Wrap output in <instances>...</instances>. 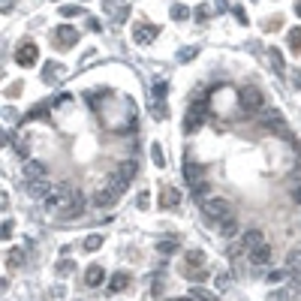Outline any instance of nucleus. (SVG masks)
<instances>
[{
    "mask_svg": "<svg viewBox=\"0 0 301 301\" xmlns=\"http://www.w3.org/2000/svg\"><path fill=\"white\" fill-rule=\"evenodd\" d=\"M76 196V190H69V184H58L55 190L48 193L45 199V211H51V214H60V211L69 205V199Z\"/></svg>",
    "mask_w": 301,
    "mask_h": 301,
    "instance_id": "f257e3e1",
    "label": "nucleus"
},
{
    "mask_svg": "<svg viewBox=\"0 0 301 301\" xmlns=\"http://www.w3.org/2000/svg\"><path fill=\"white\" fill-rule=\"evenodd\" d=\"M202 214H205L208 220L223 223L226 217H232V211H229V202H226V199H205V202H202Z\"/></svg>",
    "mask_w": 301,
    "mask_h": 301,
    "instance_id": "f03ea898",
    "label": "nucleus"
},
{
    "mask_svg": "<svg viewBox=\"0 0 301 301\" xmlns=\"http://www.w3.org/2000/svg\"><path fill=\"white\" fill-rule=\"evenodd\" d=\"M238 102H241V109L250 115V112H259L265 105V97H262L259 87H244V91H238Z\"/></svg>",
    "mask_w": 301,
    "mask_h": 301,
    "instance_id": "7ed1b4c3",
    "label": "nucleus"
},
{
    "mask_svg": "<svg viewBox=\"0 0 301 301\" xmlns=\"http://www.w3.org/2000/svg\"><path fill=\"white\" fill-rule=\"evenodd\" d=\"M15 60H19L21 66H33V63L40 60V48L33 45V42H24L19 51H15Z\"/></svg>",
    "mask_w": 301,
    "mask_h": 301,
    "instance_id": "20e7f679",
    "label": "nucleus"
},
{
    "mask_svg": "<svg viewBox=\"0 0 301 301\" xmlns=\"http://www.w3.org/2000/svg\"><path fill=\"white\" fill-rule=\"evenodd\" d=\"M81 211H84V196H81V193H76V196L73 199H69V205L60 211V220H76V217H81Z\"/></svg>",
    "mask_w": 301,
    "mask_h": 301,
    "instance_id": "39448f33",
    "label": "nucleus"
},
{
    "mask_svg": "<svg viewBox=\"0 0 301 301\" xmlns=\"http://www.w3.org/2000/svg\"><path fill=\"white\" fill-rule=\"evenodd\" d=\"M51 190H55V184H51L48 178H42V181H27V196H33V199H48Z\"/></svg>",
    "mask_w": 301,
    "mask_h": 301,
    "instance_id": "423d86ee",
    "label": "nucleus"
},
{
    "mask_svg": "<svg viewBox=\"0 0 301 301\" xmlns=\"http://www.w3.org/2000/svg\"><path fill=\"white\" fill-rule=\"evenodd\" d=\"M157 33H160V27H157V24H139V27L133 30V40H136L139 45H148L151 40H157Z\"/></svg>",
    "mask_w": 301,
    "mask_h": 301,
    "instance_id": "0eeeda50",
    "label": "nucleus"
},
{
    "mask_svg": "<svg viewBox=\"0 0 301 301\" xmlns=\"http://www.w3.org/2000/svg\"><path fill=\"white\" fill-rule=\"evenodd\" d=\"M115 202H118V193L109 190V187H100V190L94 193V205H97V208H112Z\"/></svg>",
    "mask_w": 301,
    "mask_h": 301,
    "instance_id": "6e6552de",
    "label": "nucleus"
},
{
    "mask_svg": "<svg viewBox=\"0 0 301 301\" xmlns=\"http://www.w3.org/2000/svg\"><path fill=\"white\" fill-rule=\"evenodd\" d=\"M202 175H205V166L202 163H193V160H187L184 163V178H187V184L193 187V184H199L202 181Z\"/></svg>",
    "mask_w": 301,
    "mask_h": 301,
    "instance_id": "1a4fd4ad",
    "label": "nucleus"
},
{
    "mask_svg": "<svg viewBox=\"0 0 301 301\" xmlns=\"http://www.w3.org/2000/svg\"><path fill=\"white\" fill-rule=\"evenodd\" d=\"M55 33H58V42H60L63 48H69L73 42H79V30H76V27H69V24H60Z\"/></svg>",
    "mask_w": 301,
    "mask_h": 301,
    "instance_id": "9d476101",
    "label": "nucleus"
},
{
    "mask_svg": "<svg viewBox=\"0 0 301 301\" xmlns=\"http://www.w3.org/2000/svg\"><path fill=\"white\" fill-rule=\"evenodd\" d=\"M24 178H27V181H42V178H45V166H42L40 160H27V163H24Z\"/></svg>",
    "mask_w": 301,
    "mask_h": 301,
    "instance_id": "9b49d317",
    "label": "nucleus"
},
{
    "mask_svg": "<svg viewBox=\"0 0 301 301\" xmlns=\"http://www.w3.org/2000/svg\"><path fill=\"white\" fill-rule=\"evenodd\" d=\"M247 256H250L253 265H268V262H271V247H268V244H259V247H253Z\"/></svg>",
    "mask_w": 301,
    "mask_h": 301,
    "instance_id": "f8f14e48",
    "label": "nucleus"
},
{
    "mask_svg": "<svg viewBox=\"0 0 301 301\" xmlns=\"http://www.w3.org/2000/svg\"><path fill=\"white\" fill-rule=\"evenodd\" d=\"M178 202H181V193L175 190V187H169V184H166V187L160 190V208H175Z\"/></svg>",
    "mask_w": 301,
    "mask_h": 301,
    "instance_id": "ddd939ff",
    "label": "nucleus"
},
{
    "mask_svg": "<svg viewBox=\"0 0 301 301\" xmlns=\"http://www.w3.org/2000/svg\"><path fill=\"white\" fill-rule=\"evenodd\" d=\"M105 280V271H102V265H87V271H84V283L87 286H100V283Z\"/></svg>",
    "mask_w": 301,
    "mask_h": 301,
    "instance_id": "4468645a",
    "label": "nucleus"
},
{
    "mask_svg": "<svg viewBox=\"0 0 301 301\" xmlns=\"http://www.w3.org/2000/svg\"><path fill=\"white\" fill-rule=\"evenodd\" d=\"M241 241H244V247H247V253H250L253 247L265 244V238H262V232H259V229H247V232L241 235Z\"/></svg>",
    "mask_w": 301,
    "mask_h": 301,
    "instance_id": "2eb2a0df",
    "label": "nucleus"
},
{
    "mask_svg": "<svg viewBox=\"0 0 301 301\" xmlns=\"http://www.w3.org/2000/svg\"><path fill=\"white\" fill-rule=\"evenodd\" d=\"M196 127H202V109H196V105H193V109L187 112V118H184V130L193 133Z\"/></svg>",
    "mask_w": 301,
    "mask_h": 301,
    "instance_id": "dca6fc26",
    "label": "nucleus"
},
{
    "mask_svg": "<svg viewBox=\"0 0 301 301\" xmlns=\"http://www.w3.org/2000/svg\"><path fill=\"white\" fill-rule=\"evenodd\" d=\"M127 184H130V181H127V178H123V175H120V172H115V175H112V178H109V181H105V187H109V190H115V193H118V196H120V193H123V190H127Z\"/></svg>",
    "mask_w": 301,
    "mask_h": 301,
    "instance_id": "f3484780",
    "label": "nucleus"
},
{
    "mask_svg": "<svg viewBox=\"0 0 301 301\" xmlns=\"http://www.w3.org/2000/svg\"><path fill=\"white\" fill-rule=\"evenodd\" d=\"M220 235H223V238H235V235H238V220H235V217H226V220L220 223Z\"/></svg>",
    "mask_w": 301,
    "mask_h": 301,
    "instance_id": "a211bd4d",
    "label": "nucleus"
},
{
    "mask_svg": "<svg viewBox=\"0 0 301 301\" xmlns=\"http://www.w3.org/2000/svg\"><path fill=\"white\" fill-rule=\"evenodd\" d=\"M127 283H130V277L123 274V271H118V274H112V280H109V289H112V292H123V289H127Z\"/></svg>",
    "mask_w": 301,
    "mask_h": 301,
    "instance_id": "6ab92c4d",
    "label": "nucleus"
},
{
    "mask_svg": "<svg viewBox=\"0 0 301 301\" xmlns=\"http://www.w3.org/2000/svg\"><path fill=\"white\" fill-rule=\"evenodd\" d=\"M265 127L283 133V118H280V112H268V118H265Z\"/></svg>",
    "mask_w": 301,
    "mask_h": 301,
    "instance_id": "aec40b11",
    "label": "nucleus"
},
{
    "mask_svg": "<svg viewBox=\"0 0 301 301\" xmlns=\"http://www.w3.org/2000/svg\"><path fill=\"white\" fill-rule=\"evenodd\" d=\"M289 48L295 51V55H301V27H292V30H289Z\"/></svg>",
    "mask_w": 301,
    "mask_h": 301,
    "instance_id": "412c9836",
    "label": "nucleus"
},
{
    "mask_svg": "<svg viewBox=\"0 0 301 301\" xmlns=\"http://www.w3.org/2000/svg\"><path fill=\"white\" fill-rule=\"evenodd\" d=\"M9 265H12V268H21V265H24V250L12 247V250H9Z\"/></svg>",
    "mask_w": 301,
    "mask_h": 301,
    "instance_id": "4be33fe9",
    "label": "nucleus"
},
{
    "mask_svg": "<svg viewBox=\"0 0 301 301\" xmlns=\"http://www.w3.org/2000/svg\"><path fill=\"white\" fill-rule=\"evenodd\" d=\"M268 60H271V66H274V73H283V55H280L277 48L268 51Z\"/></svg>",
    "mask_w": 301,
    "mask_h": 301,
    "instance_id": "5701e85b",
    "label": "nucleus"
},
{
    "mask_svg": "<svg viewBox=\"0 0 301 301\" xmlns=\"http://www.w3.org/2000/svg\"><path fill=\"white\" fill-rule=\"evenodd\" d=\"M193 199H196V202H199V199H202V202L208 199V184H205V181H199V184H193Z\"/></svg>",
    "mask_w": 301,
    "mask_h": 301,
    "instance_id": "b1692460",
    "label": "nucleus"
},
{
    "mask_svg": "<svg viewBox=\"0 0 301 301\" xmlns=\"http://www.w3.org/2000/svg\"><path fill=\"white\" fill-rule=\"evenodd\" d=\"M100 247H102V235H87L84 238V250L94 253V250H100Z\"/></svg>",
    "mask_w": 301,
    "mask_h": 301,
    "instance_id": "393cba45",
    "label": "nucleus"
},
{
    "mask_svg": "<svg viewBox=\"0 0 301 301\" xmlns=\"http://www.w3.org/2000/svg\"><path fill=\"white\" fill-rule=\"evenodd\" d=\"M157 250H160L163 256H172L175 250H178V241H160V244H157Z\"/></svg>",
    "mask_w": 301,
    "mask_h": 301,
    "instance_id": "a878e982",
    "label": "nucleus"
},
{
    "mask_svg": "<svg viewBox=\"0 0 301 301\" xmlns=\"http://www.w3.org/2000/svg\"><path fill=\"white\" fill-rule=\"evenodd\" d=\"M42 79L51 84V81H55L58 79V63H45V69H42Z\"/></svg>",
    "mask_w": 301,
    "mask_h": 301,
    "instance_id": "bb28decb",
    "label": "nucleus"
},
{
    "mask_svg": "<svg viewBox=\"0 0 301 301\" xmlns=\"http://www.w3.org/2000/svg\"><path fill=\"white\" fill-rule=\"evenodd\" d=\"M190 298H196V301H214V292H208V289H193Z\"/></svg>",
    "mask_w": 301,
    "mask_h": 301,
    "instance_id": "cd10ccee",
    "label": "nucleus"
},
{
    "mask_svg": "<svg viewBox=\"0 0 301 301\" xmlns=\"http://www.w3.org/2000/svg\"><path fill=\"white\" fill-rule=\"evenodd\" d=\"M136 205H139L141 211H145V208L151 205V193H148V190H141V193H139V196H136Z\"/></svg>",
    "mask_w": 301,
    "mask_h": 301,
    "instance_id": "c85d7f7f",
    "label": "nucleus"
},
{
    "mask_svg": "<svg viewBox=\"0 0 301 301\" xmlns=\"http://www.w3.org/2000/svg\"><path fill=\"white\" fill-rule=\"evenodd\" d=\"M172 15H175V19H187V15H190V9H187L184 3H175V6H172Z\"/></svg>",
    "mask_w": 301,
    "mask_h": 301,
    "instance_id": "c756f323",
    "label": "nucleus"
},
{
    "mask_svg": "<svg viewBox=\"0 0 301 301\" xmlns=\"http://www.w3.org/2000/svg\"><path fill=\"white\" fill-rule=\"evenodd\" d=\"M118 172H120V175H123V178H127V181H130V178H133V175H136V163H123V166H120Z\"/></svg>",
    "mask_w": 301,
    "mask_h": 301,
    "instance_id": "7c9ffc66",
    "label": "nucleus"
},
{
    "mask_svg": "<svg viewBox=\"0 0 301 301\" xmlns=\"http://www.w3.org/2000/svg\"><path fill=\"white\" fill-rule=\"evenodd\" d=\"M151 154H154V163H157V166H166V163H163V148H160V145H151Z\"/></svg>",
    "mask_w": 301,
    "mask_h": 301,
    "instance_id": "2f4dec72",
    "label": "nucleus"
},
{
    "mask_svg": "<svg viewBox=\"0 0 301 301\" xmlns=\"http://www.w3.org/2000/svg\"><path fill=\"white\" fill-rule=\"evenodd\" d=\"M60 15H84V9H81V6H63Z\"/></svg>",
    "mask_w": 301,
    "mask_h": 301,
    "instance_id": "473e14b6",
    "label": "nucleus"
},
{
    "mask_svg": "<svg viewBox=\"0 0 301 301\" xmlns=\"http://www.w3.org/2000/svg\"><path fill=\"white\" fill-rule=\"evenodd\" d=\"M154 97H157V100H163V97H166V81H157V87H154Z\"/></svg>",
    "mask_w": 301,
    "mask_h": 301,
    "instance_id": "72a5a7b5",
    "label": "nucleus"
},
{
    "mask_svg": "<svg viewBox=\"0 0 301 301\" xmlns=\"http://www.w3.org/2000/svg\"><path fill=\"white\" fill-rule=\"evenodd\" d=\"M12 229H15V226H12V220H6V223H3V229H0V232H3V238H12Z\"/></svg>",
    "mask_w": 301,
    "mask_h": 301,
    "instance_id": "f704fd0d",
    "label": "nucleus"
},
{
    "mask_svg": "<svg viewBox=\"0 0 301 301\" xmlns=\"http://www.w3.org/2000/svg\"><path fill=\"white\" fill-rule=\"evenodd\" d=\"M292 271L295 277H301V256H292Z\"/></svg>",
    "mask_w": 301,
    "mask_h": 301,
    "instance_id": "c9c22d12",
    "label": "nucleus"
},
{
    "mask_svg": "<svg viewBox=\"0 0 301 301\" xmlns=\"http://www.w3.org/2000/svg\"><path fill=\"white\" fill-rule=\"evenodd\" d=\"M226 286H229V274H220L217 277V289H226Z\"/></svg>",
    "mask_w": 301,
    "mask_h": 301,
    "instance_id": "e433bc0d",
    "label": "nucleus"
},
{
    "mask_svg": "<svg viewBox=\"0 0 301 301\" xmlns=\"http://www.w3.org/2000/svg\"><path fill=\"white\" fill-rule=\"evenodd\" d=\"M154 118H166V109H163V102H157V105H154Z\"/></svg>",
    "mask_w": 301,
    "mask_h": 301,
    "instance_id": "4c0bfd02",
    "label": "nucleus"
},
{
    "mask_svg": "<svg viewBox=\"0 0 301 301\" xmlns=\"http://www.w3.org/2000/svg\"><path fill=\"white\" fill-rule=\"evenodd\" d=\"M193 55H196V48H184V51H181V55H178V58H181V60H190Z\"/></svg>",
    "mask_w": 301,
    "mask_h": 301,
    "instance_id": "58836bf2",
    "label": "nucleus"
},
{
    "mask_svg": "<svg viewBox=\"0 0 301 301\" xmlns=\"http://www.w3.org/2000/svg\"><path fill=\"white\" fill-rule=\"evenodd\" d=\"M280 280H283V271H271L268 274V283H280Z\"/></svg>",
    "mask_w": 301,
    "mask_h": 301,
    "instance_id": "ea45409f",
    "label": "nucleus"
},
{
    "mask_svg": "<svg viewBox=\"0 0 301 301\" xmlns=\"http://www.w3.org/2000/svg\"><path fill=\"white\" fill-rule=\"evenodd\" d=\"M292 199L301 205V184H295V187H292Z\"/></svg>",
    "mask_w": 301,
    "mask_h": 301,
    "instance_id": "a19ab883",
    "label": "nucleus"
},
{
    "mask_svg": "<svg viewBox=\"0 0 301 301\" xmlns=\"http://www.w3.org/2000/svg\"><path fill=\"white\" fill-rule=\"evenodd\" d=\"M58 271H60V274H66V271H73V262H60V265H58Z\"/></svg>",
    "mask_w": 301,
    "mask_h": 301,
    "instance_id": "79ce46f5",
    "label": "nucleus"
},
{
    "mask_svg": "<svg viewBox=\"0 0 301 301\" xmlns=\"http://www.w3.org/2000/svg\"><path fill=\"white\" fill-rule=\"evenodd\" d=\"M292 84L301 87V69H295V73H292Z\"/></svg>",
    "mask_w": 301,
    "mask_h": 301,
    "instance_id": "37998d69",
    "label": "nucleus"
},
{
    "mask_svg": "<svg viewBox=\"0 0 301 301\" xmlns=\"http://www.w3.org/2000/svg\"><path fill=\"white\" fill-rule=\"evenodd\" d=\"M12 3H15V0H3V12H6V9H9Z\"/></svg>",
    "mask_w": 301,
    "mask_h": 301,
    "instance_id": "c03bdc74",
    "label": "nucleus"
},
{
    "mask_svg": "<svg viewBox=\"0 0 301 301\" xmlns=\"http://www.w3.org/2000/svg\"><path fill=\"white\" fill-rule=\"evenodd\" d=\"M295 15H298V19H301V0H298V3H295Z\"/></svg>",
    "mask_w": 301,
    "mask_h": 301,
    "instance_id": "a18cd8bd",
    "label": "nucleus"
}]
</instances>
